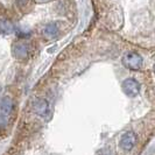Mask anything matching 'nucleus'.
I'll return each mask as SVG.
<instances>
[{"label": "nucleus", "mask_w": 155, "mask_h": 155, "mask_svg": "<svg viewBox=\"0 0 155 155\" xmlns=\"http://www.w3.org/2000/svg\"><path fill=\"white\" fill-rule=\"evenodd\" d=\"M31 109L35 114H38L41 118H48L50 114L49 103L45 98H35L31 103Z\"/></svg>", "instance_id": "1"}, {"label": "nucleus", "mask_w": 155, "mask_h": 155, "mask_svg": "<svg viewBox=\"0 0 155 155\" xmlns=\"http://www.w3.org/2000/svg\"><path fill=\"white\" fill-rule=\"evenodd\" d=\"M123 64L130 70H139L142 67V57L137 53H127L123 57Z\"/></svg>", "instance_id": "2"}, {"label": "nucleus", "mask_w": 155, "mask_h": 155, "mask_svg": "<svg viewBox=\"0 0 155 155\" xmlns=\"http://www.w3.org/2000/svg\"><path fill=\"white\" fill-rule=\"evenodd\" d=\"M121 87H123V91H124L125 94L127 97H130V98L137 97L140 92L139 82L137 79H134V78H127V79H125L124 82H123Z\"/></svg>", "instance_id": "3"}, {"label": "nucleus", "mask_w": 155, "mask_h": 155, "mask_svg": "<svg viewBox=\"0 0 155 155\" xmlns=\"http://www.w3.org/2000/svg\"><path fill=\"white\" fill-rule=\"evenodd\" d=\"M135 145H137V135L132 131L125 132L119 140V146L125 152L132 150L133 148L135 147Z\"/></svg>", "instance_id": "4"}, {"label": "nucleus", "mask_w": 155, "mask_h": 155, "mask_svg": "<svg viewBox=\"0 0 155 155\" xmlns=\"http://www.w3.org/2000/svg\"><path fill=\"white\" fill-rule=\"evenodd\" d=\"M13 55L19 60H25L28 56V48L25 43H16L13 47Z\"/></svg>", "instance_id": "5"}, {"label": "nucleus", "mask_w": 155, "mask_h": 155, "mask_svg": "<svg viewBox=\"0 0 155 155\" xmlns=\"http://www.w3.org/2000/svg\"><path fill=\"white\" fill-rule=\"evenodd\" d=\"M13 107H14V104H13V101L9 97H5V98H2V101H0V110H1V113L4 116L11 114V112L13 111Z\"/></svg>", "instance_id": "6"}, {"label": "nucleus", "mask_w": 155, "mask_h": 155, "mask_svg": "<svg viewBox=\"0 0 155 155\" xmlns=\"http://www.w3.org/2000/svg\"><path fill=\"white\" fill-rule=\"evenodd\" d=\"M57 34H58V28H57V26L55 23L47 25L45 27V29H43V35L46 36L47 39H54V38L57 36Z\"/></svg>", "instance_id": "7"}, {"label": "nucleus", "mask_w": 155, "mask_h": 155, "mask_svg": "<svg viewBox=\"0 0 155 155\" xmlns=\"http://www.w3.org/2000/svg\"><path fill=\"white\" fill-rule=\"evenodd\" d=\"M13 31H14V27L9 20H6V19L0 20V33L1 34H11Z\"/></svg>", "instance_id": "8"}, {"label": "nucleus", "mask_w": 155, "mask_h": 155, "mask_svg": "<svg viewBox=\"0 0 155 155\" xmlns=\"http://www.w3.org/2000/svg\"><path fill=\"white\" fill-rule=\"evenodd\" d=\"M98 155H116V154H114V150H113V149L106 147V148L101 149L99 153H98Z\"/></svg>", "instance_id": "9"}, {"label": "nucleus", "mask_w": 155, "mask_h": 155, "mask_svg": "<svg viewBox=\"0 0 155 155\" xmlns=\"http://www.w3.org/2000/svg\"><path fill=\"white\" fill-rule=\"evenodd\" d=\"M18 1V5L21 8H25L28 6V4L31 2V0H16Z\"/></svg>", "instance_id": "10"}, {"label": "nucleus", "mask_w": 155, "mask_h": 155, "mask_svg": "<svg viewBox=\"0 0 155 155\" xmlns=\"http://www.w3.org/2000/svg\"><path fill=\"white\" fill-rule=\"evenodd\" d=\"M6 125V116L0 114V126H5Z\"/></svg>", "instance_id": "11"}]
</instances>
